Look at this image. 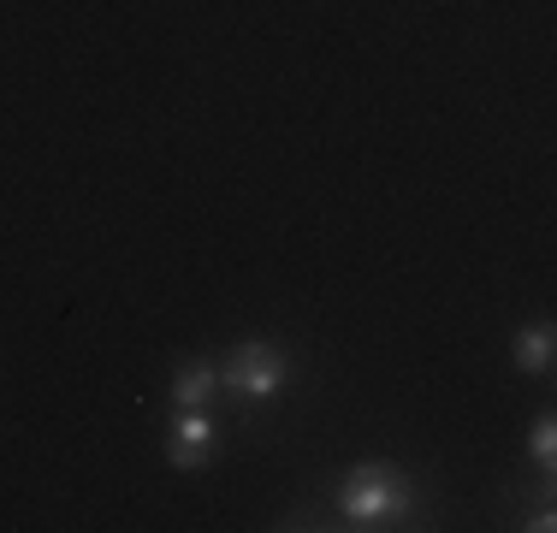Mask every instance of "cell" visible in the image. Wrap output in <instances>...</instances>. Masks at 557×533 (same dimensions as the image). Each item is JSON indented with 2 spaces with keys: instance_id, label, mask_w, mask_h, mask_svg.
I'll return each instance as SVG.
<instances>
[{
  "instance_id": "obj_1",
  "label": "cell",
  "mask_w": 557,
  "mask_h": 533,
  "mask_svg": "<svg viewBox=\"0 0 557 533\" xmlns=\"http://www.w3.org/2000/svg\"><path fill=\"white\" fill-rule=\"evenodd\" d=\"M338 516L344 528L374 533V528H404L416 516V480L392 462H362V469L344 474L338 486Z\"/></svg>"
},
{
  "instance_id": "obj_2",
  "label": "cell",
  "mask_w": 557,
  "mask_h": 533,
  "mask_svg": "<svg viewBox=\"0 0 557 533\" xmlns=\"http://www.w3.org/2000/svg\"><path fill=\"white\" fill-rule=\"evenodd\" d=\"M220 385L232 397H244V404H268V397H278L290 385V356L268 338H249L220 362Z\"/></svg>"
},
{
  "instance_id": "obj_3",
  "label": "cell",
  "mask_w": 557,
  "mask_h": 533,
  "mask_svg": "<svg viewBox=\"0 0 557 533\" xmlns=\"http://www.w3.org/2000/svg\"><path fill=\"white\" fill-rule=\"evenodd\" d=\"M214 438H220V426H214V416H208V409H178V416H172V438H166L172 469L202 474L208 462H214Z\"/></svg>"
},
{
  "instance_id": "obj_4",
  "label": "cell",
  "mask_w": 557,
  "mask_h": 533,
  "mask_svg": "<svg viewBox=\"0 0 557 533\" xmlns=\"http://www.w3.org/2000/svg\"><path fill=\"white\" fill-rule=\"evenodd\" d=\"M214 392H220V368L202 362V356L172 373V404H178V409H208V404H214Z\"/></svg>"
},
{
  "instance_id": "obj_5",
  "label": "cell",
  "mask_w": 557,
  "mask_h": 533,
  "mask_svg": "<svg viewBox=\"0 0 557 533\" xmlns=\"http://www.w3.org/2000/svg\"><path fill=\"white\" fill-rule=\"evenodd\" d=\"M552 356H557V332L552 320H534V326H522L510 338V362L522 373H552Z\"/></svg>"
},
{
  "instance_id": "obj_6",
  "label": "cell",
  "mask_w": 557,
  "mask_h": 533,
  "mask_svg": "<svg viewBox=\"0 0 557 533\" xmlns=\"http://www.w3.org/2000/svg\"><path fill=\"white\" fill-rule=\"evenodd\" d=\"M528 457H534L546 474L557 469V416H552V409H540V416H534V433H528Z\"/></svg>"
},
{
  "instance_id": "obj_7",
  "label": "cell",
  "mask_w": 557,
  "mask_h": 533,
  "mask_svg": "<svg viewBox=\"0 0 557 533\" xmlns=\"http://www.w3.org/2000/svg\"><path fill=\"white\" fill-rule=\"evenodd\" d=\"M522 528H528V533H552V528H557V510H552V504H540V510L522 516Z\"/></svg>"
}]
</instances>
